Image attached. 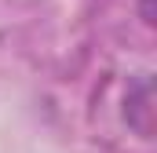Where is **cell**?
<instances>
[{
	"instance_id": "6da1fadb",
	"label": "cell",
	"mask_w": 157,
	"mask_h": 153,
	"mask_svg": "<svg viewBox=\"0 0 157 153\" xmlns=\"http://www.w3.org/2000/svg\"><path fill=\"white\" fill-rule=\"evenodd\" d=\"M124 120L143 139L154 135V80H150V73H139V80L128 88V95H124Z\"/></svg>"
},
{
	"instance_id": "7a4b0ae2",
	"label": "cell",
	"mask_w": 157,
	"mask_h": 153,
	"mask_svg": "<svg viewBox=\"0 0 157 153\" xmlns=\"http://www.w3.org/2000/svg\"><path fill=\"white\" fill-rule=\"evenodd\" d=\"M143 22L154 26V7H150V0H143Z\"/></svg>"
}]
</instances>
